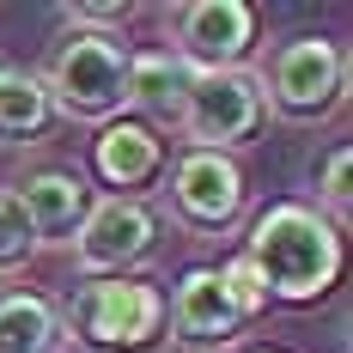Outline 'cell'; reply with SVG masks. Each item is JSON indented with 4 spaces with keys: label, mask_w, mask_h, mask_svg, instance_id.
I'll use <instances>...</instances> for the list:
<instances>
[{
    "label": "cell",
    "mask_w": 353,
    "mask_h": 353,
    "mask_svg": "<svg viewBox=\"0 0 353 353\" xmlns=\"http://www.w3.org/2000/svg\"><path fill=\"white\" fill-rule=\"evenodd\" d=\"M250 262L281 305H311L341 281V232L305 201H274L250 225Z\"/></svg>",
    "instance_id": "obj_1"
},
{
    "label": "cell",
    "mask_w": 353,
    "mask_h": 353,
    "mask_svg": "<svg viewBox=\"0 0 353 353\" xmlns=\"http://www.w3.org/2000/svg\"><path fill=\"white\" fill-rule=\"evenodd\" d=\"M49 110L73 122H116L128 104V49L110 31H68L43 73Z\"/></svg>",
    "instance_id": "obj_2"
},
{
    "label": "cell",
    "mask_w": 353,
    "mask_h": 353,
    "mask_svg": "<svg viewBox=\"0 0 353 353\" xmlns=\"http://www.w3.org/2000/svg\"><path fill=\"white\" fill-rule=\"evenodd\" d=\"M61 329H68V341H79V347H92V353H141L165 329V299H159V286L128 281V274L85 281L73 292Z\"/></svg>",
    "instance_id": "obj_3"
},
{
    "label": "cell",
    "mask_w": 353,
    "mask_h": 353,
    "mask_svg": "<svg viewBox=\"0 0 353 353\" xmlns=\"http://www.w3.org/2000/svg\"><path fill=\"white\" fill-rule=\"evenodd\" d=\"M256 85H262V110H274L286 122H317L347 92V55L329 37H292L268 55Z\"/></svg>",
    "instance_id": "obj_4"
},
{
    "label": "cell",
    "mask_w": 353,
    "mask_h": 353,
    "mask_svg": "<svg viewBox=\"0 0 353 353\" xmlns=\"http://www.w3.org/2000/svg\"><path fill=\"white\" fill-rule=\"evenodd\" d=\"M176 128L195 141V152H232V146H244L262 128V85H256V73H244V68L195 73Z\"/></svg>",
    "instance_id": "obj_5"
},
{
    "label": "cell",
    "mask_w": 353,
    "mask_h": 353,
    "mask_svg": "<svg viewBox=\"0 0 353 353\" xmlns=\"http://www.w3.org/2000/svg\"><path fill=\"white\" fill-rule=\"evenodd\" d=\"M152 238H159V219L134 195H104V201L85 208L79 232H73V262L92 281H116L122 268L152 256Z\"/></svg>",
    "instance_id": "obj_6"
},
{
    "label": "cell",
    "mask_w": 353,
    "mask_h": 353,
    "mask_svg": "<svg viewBox=\"0 0 353 353\" xmlns=\"http://www.w3.org/2000/svg\"><path fill=\"white\" fill-rule=\"evenodd\" d=\"M171 213L189 232H225L244 213V171L232 152H183L171 165Z\"/></svg>",
    "instance_id": "obj_7"
},
{
    "label": "cell",
    "mask_w": 353,
    "mask_h": 353,
    "mask_svg": "<svg viewBox=\"0 0 353 353\" xmlns=\"http://www.w3.org/2000/svg\"><path fill=\"white\" fill-rule=\"evenodd\" d=\"M256 43V6L250 0H189L176 6V55L195 73L238 68Z\"/></svg>",
    "instance_id": "obj_8"
},
{
    "label": "cell",
    "mask_w": 353,
    "mask_h": 353,
    "mask_svg": "<svg viewBox=\"0 0 353 353\" xmlns=\"http://www.w3.org/2000/svg\"><path fill=\"white\" fill-rule=\"evenodd\" d=\"M171 329L183 347L195 353H213V347H232L238 341V305L225 299V286H219V268H189L183 281H176V299H171Z\"/></svg>",
    "instance_id": "obj_9"
},
{
    "label": "cell",
    "mask_w": 353,
    "mask_h": 353,
    "mask_svg": "<svg viewBox=\"0 0 353 353\" xmlns=\"http://www.w3.org/2000/svg\"><path fill=\"white\" fill-rule=\"evenodd\" d=\"M12 201L31 219V238H37V250H43V244H73L79 219L92 208V189L79 183V171H31L12 189Z\"/></svg>",
    "instance_id": "obj_10"
},
{
    "label": "cell",
    "mask_w": 353,
    "mask_h": 353,
    "mask_svg": "<svg viewBox=\"0 0 353 353\" xmlns=\"http://www.w3.org/2000/svg\"><path fill=\"white\" fill-rule=\"evenodd\" d=\"M195 68L183 55H128V104L146 116V128H176L183 104H189Z\"/></svg>",
    "instance_id": "obj_11"
},
{
    "label": "cell",
    "mask_w": 353,
    "mask_h": 353,
    "mask_svg": "<svg viewBox=\"0 0 353 353\" xmlns=\"http://www.w3.org/2000/svg\"><path fill=\"white\" fill-rule=\"evenodd\" d=\"M92 165H98V176H104L110 189H141L146 176L165 165V146H159V134L146 122L116 116V122H104V134L92 146Z\"/></svg>",
    "instance_id": "obj_12"
},
{
    "label": "cell",
    "mask_w": 353,
    "mask_h": 353,
    "mask_svg": "<svg viewBox=\"0 0 353 353\" xmlns=\"http://www.w3.org/2000/svg\"><path fill=\"white\" fill-rule=\"evenodd\" d=\"M49 92L25 68H0V146H31L49 128Z\"/></svg>",
    "instance_id": "obj_13"
},
{
    "label": "cell",
    "mask_w": 353,
    "mask_h": 353,
    "mask_svg": "<svg viewBox=\"0 0 353 353\" xmlns=\"http://www.w3.org/2000/svg\"><path fill=\"white\" fill-rule=\"evenodd\" d=\"M61 341V317L37 292H6L0 299V353H49Z\"/></svg>",
    "instance_id": "obj_14"
},
{
    "label": "cell",
    "mask_w": 353,
    "mask_h": 353,
    "mask_svg": "<svg viewBox=\"0 0 353 353\" xmlns=\"http://www.w3.org/2000/svg\"><path fill=\"white\" fill-rule=\"evenodd\" d=\"M37 256V238H31V219L19 213L12 189H0V274H19L25 262Z\"/></svg>",
    "instance_id": "obj_15"
},
{
    "label": "cell",
    "mask_w": 353,
    "mask_h": 353,
    "mask_svg": "<svg viewBox=\"0 0 353 353\" xmlns=\"http://www.w3.org/2000/svg\"><path fill=\"white\" fill-rule=\"evenodd\" d=\"M323 208H329L323 219H329L335 232L347 225V213H353V152L347 146H335L329 165H323Z\"/></svg>",
    "instance_id": "obj_16"
},
{
    "label": "cell",
    "mask_w": 353,
    "mask_h": 353,
    "mask_svg": "<svg viewBox=\"0 0 353 353\" xmlns=\"http://www.w3.org/2000/svg\"><path fill=\"white\" fill-rule=\"evenodd\" d=\"M219 286H225V299L238 305V317H244V323L268 305V286H262V274H256V262H250V256H232V262L219 268Z\"/></svg>",
    "instance_id": "obj_17"
},
{
    "label": "cell",
    "mask_w": 353,
    "mask_h": 353,
    "mask_svg": "<svg viewBox=\"0 0 353 353\" xmlns=\"http://www.w3.org/2000/svg\"><path fill=\"white\" fill-rule=\"evenodd\" d=\"M256 353H281V347H256Z\"/></svg>",
    "instance_id": "obj_18"
}]
</instances>
